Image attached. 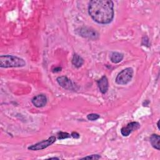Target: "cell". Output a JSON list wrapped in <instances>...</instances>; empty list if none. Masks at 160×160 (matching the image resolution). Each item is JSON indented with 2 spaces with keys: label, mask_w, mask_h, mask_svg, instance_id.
<instances>
[{
  "label": "cell",
  "mask_w": 160,
  "mask_h": 160,
  "mask_svg": "<svg viewBox=\"0 0 160 160\" xmlns=\"http://www.w3.org/2000/svg\"><path fill=\"white\" fill-rule=\"evenodd\" d=\"M88 12L96 22L109 24L114 18V3L109 0H92L89 3Z\"/></svg>",
  "instance_id": "1"
},
{
  "label": "cell",
  "mask_w": 160,
  "mask_h": 160,
  "mask_svg": "<svg viewBox=\"0 0 160 160\" xmlns=\"http://www.w3.org/2000/svg\"><path fill=\"white\" fill-rule=\"evenodd\" d=\"M24 66H26V62L21 58L12 55H2L0 56L1 68H19Z\"/></svg>",
  "instance_id": "2"
},
{
  "label": "cell",
  "mask_w": 160,
  "mask_h": 160,
  "mask_svg": "<svg viewBox=\"0 0 160 160\" xmlns=\"http://www.w3.org/2000/svg\"><path fill=\"white\" fill-rule=\"evenodd\" d=\"M133 76V69L127 68L122 70L116 78V82L118 84L125 85L129 82Z\"/></svg>",
  "instance_id": "3"
},
{
  "label": "cell",
  "mask_w": 160,
  "mask_h": 160,
  "mask_svg": "<svg viewBox=\"0 0 160 160\" xmlns=\"http://www.w3.org/2000/svg\"><path fill=\"white\" fill-rule=\"evenodd\" d=\"M56 141V137L52 136L49 137L48 139L44 140L42 141L39 142L35 144L31 145L28 147V149L32 150V151H38L41 150L43 149L46 148L47 147L49 146L52 144H53Z\"/></svg>",
  "instance_id": "4"
},
{
  "label": "cell",
  "mask_w": 160,
  "mask_h": 160,
  "mask_svg": "<svg viewBox=\"0 0 160 160\" xmlns=\"http://www.w3.org/2000/svg\"><path fill=\"white\" fill-rule=\"evenodd\" d=\"M78 33L82 37L91 39H96L98 37V34L96 31L87 27L81 28L78 30Z\"/></svg>",
  "instance_id": "5"
},
{
  "label": "cell",
  "mask_w": 160,
  "mask_h": 160,
  "mask_svg": "<svg viewBox=\"0 0 160 160\" xmlns=\"http://www.w3.org/2000/svg\"><path fill=\"white\" fill-rule=\"evenodd\" d=\"M140 128V124L138 122H131L121 129V133L123 136H129L133 131L137 130Z\"/></svg>",
  "instance_id": "6"
},
{
  "label": "cell",
  "mask_w": 160,
  "mask_h": 160,
  "mask_svg": "<svg viewBox=\"0 0 160 160\" xmlns=\"http://www.w3.org/2000/svg\"><path fill=\"white\" fill-rule=\"evenodd\" d=\"M57 82L64 89L68 90H74L75 86L72 82L66 76H59L57 78Z\"/></svg>",
  "instance_id": "7"
},
{
  "label": "cell",
  "mask_w": 160,
  "mask_h": 160,
  "mask_svg": "<svg viewBox=\"0 0 160 160\" xmlns=\"http://www.w3.org/2000/svg\"><path fill=\"white\" fill-rule=\"evenodd\" d=\"M32 103L37 108L44 106L47 103V98L44 94H38L34 96L32 100Z\"/></svg>",
  "instance_id": "8"
},
{
  "label": "cell",
  "mask_w": 160,
  "mask_h": 160,
  "mask_svg": "<svg viewBox=\"0 0 160 160\" xmlns=\"http://www.w3.org/2000/svg\"><path fill=\"white\" fill-rule=\"evenodd\" d=\"M98 85L99 91L102 94H105L108 90V81L106 76H103L100 79H99L98 81Z\"/></svg>",
  "instance_id": "9"
},
{
  "label": "cell",
  "mask_w": 160,
  "mask_h": 160,
  "mask_svg": "<svg viewBox=\"0 0 160 160\" xmlns=\"http://www.w3.org/2000/svg\"><path fill=\"white\" fill-rule=\"evenodd\" d=\"M159 141H160V137L158 134H153L150 137V142L152 145V146L156 149L157 150H159Z\"/></svg>",
  "instance_id": "10"
},
{
  "label": "cell",
  "mask_w": 160,
  "mask_h": 160,
  "mask_svg": "<svg viewBox=\"0 0 160 160\" xmlns=\"http://www.w3.org/2000/svg\"><path fill=\"white\" fill-rule=\"evenodd\" d=\"M123 58V54L118 52H112L110 56V59L113 63H118L121 62Z\"/></svg>",
  "instance_id": "11"
},
{
  "label": "cell",
  "mask_w": 160,
  "mask_h": 160,
  "mask_svg": "<svg viewBox=\"0 0 160 160\" xmlns=\"http://www.w3.org/2000/svg\"><path fill=\"white\" fill-rule=\"evenodd\" d=\"M72 63L76 68H80L84 63L83 59L77 54H74L72 59Z\"/></svg>",
  "instance_id": "12"
},
{
  "label": "cell",
  "mask_w": 160,
  "mask_h": 160,
  "mask_svg": "<svg viewBox=\"0 0 160 160\" xmlns=\"http://www.w3.org/2000/svg\"><path fill=\"white\" fill-rule=\"evenodd\" d=\"M71 135L68 134V132H59L58 134V138L59 139H63L66 138H70Z\"/></svg>",
  "instance_id": "13"
},
{
  "label": "cell",
  "mask_w": 160,
  "mask_h": 160,
  "mask_svg": "<svg viewBox=\"0 0 160 160\" xmlns=\"http://www.w3.org/2000/svg\"><path fill=\"white\" fill-rule=\"evenodd\" d=\"M87 118L88 120H90V121H95L98 118H99V115H98V114L92 113V114H88L87 116Z\"/></svg>",
  "instance_id": "14"
},
{
  "label": "cell",
  "mask_w": 160,
  "mask_h": 160,
  "mask_svg": "<svg viewBox=\"0 0 160 160\" xmlns=\"http://www.w3.org/2000/svg\"><path fill=\"white\" fill-rule=\"evenodd\" d=\"M101 158V156L98 154H92L90 156H86L84 158H82V159H99Z\"/></svg>",
  "instance_id": "15"
},
{
  "label": "cell",
  "mask_w": 160,
  "mask_h": 160,
  "mask_svg": "<svg viewBox=\"0 0 160 160\" xmlns=\"http://www.w3.org/2000/svg\"><path fill=\"white\" fill-rule=\"evenodd\" d=\"M71 136H72V137L74 138H78L79 137V134L78 132H72L71 133Z\"/></svg>",
  "instance_id": "16"
},
{
  "label": "cell",
  "mask_w": 160,
  "mask_h": 160,
  "mask_svg": "<svg viewBox=\"0 0 160 160\" xmlns=\"http://www.w3.org/2000/svg\"><path fill=\"white\" fill-rule=\"evenodd\" d=\"M61 70V68H55V69H54L53 72H59V71H60Z\"/></svg>",
  "instance_id": "17"
},
{
  "label": "cell",
  "mask_w": 160,
  "mask_h": 160,
  "mask_svg": "<svg viewBox=\"0 0 160 160\" xmlns=\"http://www.w3.org/2000/svg\"><path fill=\"white\" fill-rule=\"evenodd\" d=\"M157 126H158V129H160V128H159V121H158V124H157Z\"/></svg>",
  "instance_id": "18"
},
{
  "label": "cell",
  "mask_w": 160,
  "mask_h": 160,
  "mask_svg": "<svg viewBox=\"0 0 160 160\" xmlns=\"http://www.w3.org/2000/svg\"><path fill=\"white\" fill-rule=\"evenodd\" d=\"M49 159H59V158H56V157H55V158H50Z\"/></svg>",
  "instance_id": "19"
}]
</instances>
